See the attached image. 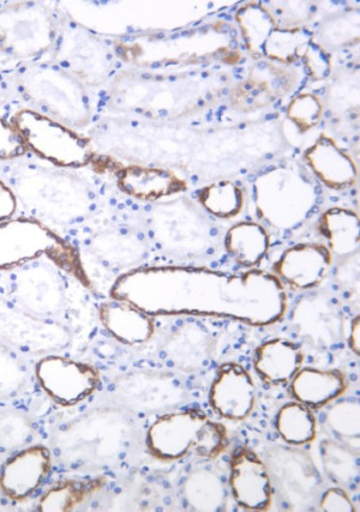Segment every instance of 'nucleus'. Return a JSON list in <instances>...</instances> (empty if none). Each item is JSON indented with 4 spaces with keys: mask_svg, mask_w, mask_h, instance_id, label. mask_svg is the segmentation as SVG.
<instances>
[{
    "mask_svg": "<svg viewBox=\"0 0 360 512\" xmlns=\"http://www.w3.org/2000/svg\"><path fill=\"white\" fill-rule=\"evenodd\" d=\"M111 298L126 301L152 317L228 318L268 327L287 311L286 288L268 271L243 273L197 267L135 268L117 277Z\"/></svg>",
    "mask_w": 360,
    "mask_h": 512,
    "instance_id": "obj_1",
    "label": "nucleus"
},
{
    "mask_svg": "<svg viewBox=\"0 0 360 512\" xmlns=\"http://www.w3.org/2000/svg\"><path fill=\"white\" fill-rule=\"evenodd\" d=\"M134 432L123 409H92L58 426L52 447L57 459L72 471L96 472L124 459Z\"/></svg>",
    "mask_w": 360,
    "mask_h": 512,
    "instance_id": "obj_2",
    "label": "nucleus"
},
{
    "mask_svg": "<svg viewBox=\"0 0 360 512\" xmlns=\"http://www.w3.org/2000/svg\"><path fill=\"white\" fill-rule=\"evenodd\" d=\"M22 98L32 110L69 128L84 129L92 119L86 86L51 62L23 65L14 76Z\"/></svg>",
    "mask_w": 360,
    "mask_h": 512,
    "instance_id": "obj_3",
    "label": "nucleus"
},
{
    "mask_svg": "<svg viewBox=\"0 0 360 512\" xmlns=\"http://www.w3.org/2000/svg\"><path fill=\"white\" fill-rule=\"evenodd\" d=\"M148 453L161 462H178L188 457L215 460L228 447L226 427L198 409L161 415L149 427Z\"/></svg>",
    "mask_w": 360,
    "mask_h": 512,
    "instance_id": "obj_4",
    "label": "nucleus"
},
{
    "mask_svg": "<svg viewBox=\"0 0 360 512\" xmlns=\"http://www.w3.org/2000/svg\"><path fill=\"white\" fill-rule=\"evenodd\" d=\"M42 257L75 277L84 287H92L80 252L45 222L34 218L0 222V271L15 270Z\"/></svg>",
    "mask_w": 360,
    "mask_h": 512,
    "instance_id": "obj_5",
    "label": "nucleus"
},
{
    "mask_svg": "<svg viewBox=\"0 0 360 512\" xmlns=\"http://www.w3.org/2000/svg\"><path fill=\"white\" fill-rule=\"evenodd\" d=\"M59 18L44 2H12L0 6V54L15 62L38 63L51 53Z\"/></svg>",
    "mask_w": 360,
    "mask_h": 512,
    "instance_id": "obj_6",
    "label": "nucleus"
},
{
    "mask_svg": "<svg viewBox=\"0 0 360 512\" xmlns=\"http://www.w3.org/2000/svg\"><path fill=\"white\" fill-rule=\"evenodd\" d=\"M316 200L314 184L297 168L275 167L255 182L258 216L276 230H292L302 224Z\"/></svg>",
    "mask_w": 360,
    "mask_h": 512,
    "instance_id": "obj_7",
    "label": "nucleus"
},
{
    "mask_svg": "<svg viewBox=\"0 0 360 512\" xmlns=\"http://www.w3.org/2000/svg\"><path fill=\"white\" fill-rule=\"evenodd\" d=\"M16 186L17 200L20 198L33 212L59 224L81 219L93 201L87 186L64 172L27 170Z\"/></svg>",
    "mask_w": 360,
    "mask_h": 512,
    "instance_id": "obj_8",
    "label": "nucleus"
},
{
    "mask_svg": "<svg viewBox=\"0 0 360 512\" xmlns=\"http://www.w3.org/2000/svg\"><path fill=\"white\" fill-rule=\"evenodd\" d=\"M11 124L20 134L27 152L60 168H81L94 159L93 142L74 129L32 108L14 114Z\"/></svg>",
    "mask_w": 360,
    "mask_h": 512,
    "instance_id": "obj_9",
    "label": "nucleus"
},
{
    "mask_svg": "<svg viewBox=\"0 0 360 512\" xmlns=\"http://www.w3.org/2000/svg\"><path fill=\"white\" fill-rule=\"evenodd\" d=\"M273 493L288 511L315 507L323 481L314 460L305 451L274 445L264 453Z\"/></svg>",
    "mask_w": 360,
    "mask_h": 512,
    "instance_id": "obj_10",
    "label": "nucleus"
},
{
    "mask_svg": "<svg viewBox=\"0 0 360 512\" xmlns=\"http://www.w3.org/2000/svg\"><path fill=\"white\" fill-rule=\"evenodd\" d=\"M110 394L117 405L132 413L171 411L185 402L188 391L171 372L134 370L114 379Z\"/></svg>",
    "mask_w": 360,
    "mask_h": 512,
    "instance_id": "obj_11",
    "label": "nucleus"
},
{
    "mask_svg": "<svg viewBox=\"0 0 360 512\" xmlns=\"http://www.w3.org/2000/svg\"><path fill=\"white\" fill-rule=\"evenodd\" d=\"M9 297L12 303L40 318L57 319L66 306L62 270L40 259L12 270Z\"/></svg>",
    "mask_w": 360,
    "mask_h": 512,
    "instance_id": "obj_12",
    "label": "nucleus"
},
{
    "mask_svg": "<svg viewBox=\"0 0 360 512\" xmlns=\"http://www.w3.org/2000/svg\"><path fill=\"white\" fill-rule=\"evenodd\" d=\"M50 62L75 76L84 86H100L110 70V54L102 42L78 24L59 18Z\"/></svg>",
    "mask_w": 360,
    "mask_h": 512,
    "instance_id": "obj_13",
    "label": "nucleus"
},
{
    "mask_svg": "<svg viewBox=\"0 0 360 512\" xmlns=\"http://www.w3.org/2000/svg\"><path fill=\"white\" fill-rule=\"evenodd\" d=\"M0 341L18 353L46 357L68 348L71 335L57 319L30 315L10 299L0 298Z\"/></svg>",
    "mask_w": 360,
    "mask_h": 512,
    "instance_id": "obj_14",
    "label": "nucleus"
},
{
    "mask_svg": "<svg viewBox=\"0 0 360 512\" xmlns=\"http://www.w3.org/2000/svg\"><path fill=\"white\" fill-rule=\"evenodd\" d=\"M36 379L54 402L72 407L87 400L99 389L101 376L95 366L50 354L35 367Z\"/></svg>",
    "mask_w": 360,
    "mask_h": 512,
    "instance_id": "obj_15",
    "label": "nucleus"
},
{
    "mask_svg": "<svg viewBox=\"0 0 360 512\" xmlns=\"http://www.w3.org/2000/svg\"><path fill=\"white\" fill-rule=\"evenodd\" d=\"M216 340L210 330L198 322L177 325L160 341L159 354L170 369L182 373L206 370L213 363Z\"/></svg>",
    "mask_w": 360,
    "mask_h": 512,
    "instance_id": "obj_16",
    "label": "nucleus"
},
{
    "mask_svg": "<svg viewBox=\"0 0 360 512\" xmlns=\"http://www.w3.org/2000/svg\"><path fill=\"white\" fill-rule=\"evenodd\" d=\"M297 334L318 348H332L344 340L345 318L333 298L324 294L306 295L292 312Z\"/></svg>",
    "mask_w": 360,
    "mask_h": 512,
    "instance_id": "obj_17",
    "label": "nucleus"
},
{
    "mask_svg": "<svg viewBox=\"0 0 360 512\" xmlns=\"http://www.w3.org/2000/svg\"><path fill=\"white\" fill-rule=\"evenodd\" d=\"M228 485L240 508L268 511L272 507L274 493L268 468L254 450L239 447L233 451Z\"/></svg>",
    "mask_w": 360,
    "mask_h": 512,
    "instance_id": "obj_18",
    "label": "nucleus"
},
{
    "mask_svg": "<svg viewBox=\"0 0 360 512\" xmlns=\"http://www.w3.org/2000/svg\"><path fill=\"white\" fill-rule=\"evenodd\" d=\"M256 384L250 372L238 363H226L216 371L209 390V405L221 418L248 419L256 405Z\"/></svg>",
    "mask_w": 360,
    "mask_h": 512,
    "instance_id": "obj_19",
    "label": "nucleus"
},
{
    "mask_svg": "<svg viewBox=\"0 0 360 512\" xmlns=\"http://www.w3.org/2000/svg\"><path fill=\"white\" fill-rule=\"evenodd\" d=\"M332 267L333 254L327 245L304 243L287 249L273 270L285 288L311 291L322 285Z\"/></svg>",
    "mask_w": 360,
    "mask_h": 512,
    "instance_id": "obj_20",
    "label": "nucleus"
},
{
    "mask_svg": "<svg viewBox=\"0 0 360 512\" xmlns=\"http://www.w3.org/2000/svg\"><path fill=\"white\" fill-rule=\"evenodd\" d=\"M52 468V453L42 445L24 448L5 463L0 490L12 501H26L45 483Z\"/></svg>",
    "mask_w": 360,
    "mask_h": 512,
    "instance_id": "obj_21",
    "label": "nucleus"
},
{
    "mask_svg": "<svg viewBox=\"0 0 360 512\" xmlns=\"http://www.w3.org/2000/svg\"><path fill=\"white\" fill-rule=\"evenodd\" d=\"M177 219L170 220L158 207L154 212L153 225L155 239L162 248L183 256H197L209 248L208 227L195 209L183 208L180 218L178 202H172Z\"/></svg>",
    "mask_w": 360,
    "mask_h": 512,
    "instance_id": "obj_22",
    "label": "nucleus"
},
{
    "mask_svg": "<svg viewBox=\"0 0 360 512\" xmlns=\"http://www.w3.org/2000/svg\"><path fill=\"white\" fill-rule=\"evenodd\" d=\"M315 177L335 191L350 189L358 179V167L351 156L326 135H322L304 155Z\"/></svg>",
    "mask_w": 360,
    "mask_h": 512,
    "instance_id": "obj_23",
    "label": "nucleus"
},
{
    "mask_svg": "<svg viewBox=\"0 0 360 512\" xmlns=\"http://www.w3.org/2000/svg\"><path fill=\"white\" fill-rule=\"evenodd\" d=\"M118 186L138 201L155 202L186 189L185 180L176 172L160 167L131 165L118 173Z\"/></svg>",
    "mask_w": 360,
    "mask_h": 512,
    "instance_id": "obj_24",
    "label": "nucleus"
},
{
    "mask_svg": "<svg viewBox=\"0 0 360 512\" xmlns=\"http://www.w3.org/2000/svg\"><path fill=\"white\" fill-rule=\"evenodd\" d=\"M99 317L107 333L126 346L143 345L154 337V317L126 301H107L100 306Z\"/></svg>",
    "mask_w": 360,
    "mask_h": 512,
    "instance_id": "obj_25",
    "label": "nucleus"
},
{
    "mask_svg": "<svg viewBox=\"0 0 360 512\" xmlns=\"http://www.w3.org/2000/svg\"><path fill=\"white\" fill-rule=\"evenodd\" d=\"M305 355L298 343L276 337L263 342L255 351L254 366L263 382L282 385L292 381L302 370Z\"/></svg>",
    "mask_w": 360,
    "mask_h": 512,
    "instance_id": "obj_26",
    "label": "nucleus"
},
{
    "mask_svg": "<svg viewBox=\"0 0 360 512\" xmlns=\"http://www.w3.org/2000/svg\"><path fill=\"white\" fill-rule=\"evenodd\" d=\"M348 387L347 377L340 370L302 369L291 381V393L297 402L311 409L328 405Z\"/></svg>",
    "mask_w": 360,
    "mask_h": 512,
    "instance_id": "obj_27",
    "label": "nucleus"
},
{
    "mask_svg": "<svg viewBox=\"0 0 360 512\" xmlns=\"http://www.w3.org/2000/svg\"><path fill=\"white\" fill-rule=\"evenodd\" d=\"M291 80L288 71L279 66H258L251 76L240 84L234 105L242 111L256 110L267 106L282 93L290 92Z\"/></svg>",
    "mask_w": 360,
    "mask_h": 512,
    "instance_id": "obj_28",
    "label": "nucleus"
},
{
    "mask_svg": "<svg viewBox=\"0 0 360 512\" xmlns=\"http://www.w3.org/2000/svg\"><path fill=\"white\" fill-rule=\"evenodd\" d=\"M89 251L106 268L129 271L141 261L144 249L141 240L119 230L104 231L90 239Z\"/></svg>",
    "mask_w": 360,
    "mask_h": 512,
    "instance_id": "obj_29",
    "label": "nucleus"
},
{
    "mask_svg": "<svg viewBox=\"0 0 360 512\" xmlns=\"http://www.w3.org/2000/svg\"><path fill=\"white\" fill-rule=\"evenodd\" d=\"M182 496L191 510L224 511L227 503V487L224 480L213 469L196 468L186 475L182 485Z\"/></svg>",
    "mask_w": 360,
    "mask_h": 512,
    "instance_id": "obj_30",
    "label": "nucleus"
},
{
    "mask_svg": "<svg viewBox=\"0 0 360 512\" xmlns=\"http://www.w3.org/2000/svg\"><path fill=\"white\" fill-rule=\"evenodd\" d=\"M318 230L333 255L348 257L359 251V216L350 209L330 208L321 216Z\"/></svg>",
    "mask_w": 360,
    "mask_h": 512,
    "instance_id": "obj_31",
    "label": "nucleus"
},
{
    "mask_svg": "<svg viewBox=\"0 0 360 512\" xmlns=\"http://www.w3.org/2000/svg\"><path fill=\"white\" fill-rule=\"evenodd\" d=\"M270 245L266 228L256 222H239L225 237V249L237 264L254 268L267 255Z\"/></svg>",
    "mask_w": 360,
    "mask_h": 512,
    "instance_id": "obj_32",
    "label": "nucleus"
},
{
    "mask_svg": "<svg viewBox=\"0 0 360 512\" xmlns=\"http://www.w3.org/2000/svg\"><path fill=\"white\" fill-rule=\"evenodd\" d=\"M106 484V477L59 481L41 497L38 510L41 512L75 511L104 489Z\"/></svg>",
    "mask_w": 360,
    "mask_h": 512,
    "instance_id": "obj_33",
    "label": "nucleus"
},
{
    "mask_svg": "<svg viewBox=\"0 0 360 512\" xmlns=\"http://www.w3.org/2000/svg\"><path fill=\"white\" fill-rule=\"evenodd\" d=\"M320 455L324 472L336 485L350 487L359 483V449L338 439H324Z\"/></svg>",
    "mask_w": 360,
    "mask_h": 512,
    "instance_id": "obj_34",
    "label": "nucleus"
},
{
    "mask_svg": "<svg viewBox=\"0 0 360 512\" xmlns=\"http://www.w3.org/2000/svg\"><path fill=\"white\" fill-rule=\"evenodd\" d=\"M276 431L282 441L300 447L315 441L317 420L314 412L300 402L287 403L280 408L275 420Z\"/></svg>",
    "mask_w": 360,
    "mask_h": 512,
    "instance_id": "obj_35",
    "label": "nucleus"
},
{
    "mask_svg": "<svg viewBox=\"0 0 360 512\" xmlns=\"http://www.w3.org/2000/svg\"><path fill=\"white\" fill-rule=\"evenodd\" d=\"M198 202L214 218L231 220L242 213L245 196L237 184L220 180L203 188L198 194Z\"/></svg>",
    "mask_w": 360,
    "mask_h": 512,
    "instance_id": "obj_36",
    "label": "nucleus"
},
{
    "mask_svg": "<svg viewBox=\"0 0 360 512\" xmlns=\"http://www.w3.org/2000/svg\"><path fill=\"white\" fill-rule=\"evenodd\" d=\"M327 429L335 439L359 449L360 402L358 399L341 400L328 409Z\"/></svg>",
    "mask_w": 360,
    "mask_h": 512,
    "instance_id": "obj_37",
    "label": "nucleus"
},
{
    "mask_svg": "<svg viewBox=\"0 0 360 512\" xmlns=\"http://www.w3.org/2000/svg\"><path fill=\"white\" fill-rule=\"evenodd\" d=\"M29 370L14 348L0 341V401L15 399L27 388Z\"/></svg>",
    "mask_w": 360,
    "mask_h": 512,
    "instance_id": "obj_38",
    "label": "nucleus"
},
{
    "mask_svg": "<svg viewBox=\"0 0 360 512\" xmlns=\"http://www.w3.org/2000/svg\"><path fill=\"white\" fill-rule=\"evenodd\" d=\"M34 426L20 411L0 412V453H16L27 448L34 438Z\"/></svg>",
    "mask_w": 360,
    "mask_h": 512,
    "instance_id": "obj_39",
    "label": "nucleus"
},
{
    "mask_svg": "<svg viewBox=\"0 0 360 512\" xmlns=\"http://www.w3.org/2000/svg\"><path fill=\"white\" fill-rule=\"evenodd\" d=\"M238 22L246 44L252 52H257L269 36L273 17L262 6L250 5L239 11Z\"/></svg>",
    "mask_w": 360,
    "mask_h": 512,
    "instance_id": "obj_40",
    "label": "nucleus"
},
{
    "mask_svg": "<svg viewBox=\"0 0 360 512\" xmlns=\"http://www.w3.org/2000/svg\"><path fill=\"white\" fill-rule=\"evenodd\" d=\"M305 35L297 30H288V32H275L269 36L267 40V54L268 57L279 60L282 64L293 62L300 56V50L306 45Z\"/></svg>",
    "mask_w": 360,
    "mask_h": 512,
    "instance_id": "obj_41",
    "label": "nucleus"
},
{
    "mask_svg": "<svg viewBox=\"0 0 360 512\" xmlns=\"http://www.w3.org/2000/svg\"><path fill=\"white\" fill-rule=\"evenodd\" d=\"M322 116V104L315 95L302 94L288 106L287 117L302 134L310 131L320 122Z\"/></svg>",
    "mask_w": 360,
    "mask_h": 512,
    "instance_id": "obj_42",
    "label": "nucleus"
},
{
    "mask_svg": "<svg viewBox=\"0 0 360 512\" xmlns=\"http://www.w3.org/2000/svg\"><path fill=\"white\" fill-rule=\"evenodd\" d=\"M27 153L20 134L14 125L0 118V160H14Z\"/></svg>",
    "mask_w": 360,
    "mask_h": 512,
    "instance_id": "obj_43",
    "label": "nucleus"
},
{
    "mask_svg": "<svg viewBox=\"0 0 360 512\" xmlns=\"http://www.w3.org/2000/svg\"><path fill=\"white\" fill-rule=\"evenodd\" d=\"M318 510L323 512H356V507L342 487H332L324 491L318 502Z\"/></svg>",
    "mask_w": 360,
    "mask_h": 512,
    "instance_id": "obj_44",
    "label": "nucleus"
},
{
    "mask_svg": "<svg viewBox=\"0 0 360 512\" xmlns=\"http://www.w3.org/2000/svg\"><path fill=\"white\" fill-rule=\"evenodd\" d=\"M17 208L18 200L15 191L0 180V222L14 219Z\"/></svg>",
    "mask_w": 360,
    "mask_h": 512,
    "instance_id": "obj_45",
    "label": "nucleus"
},
{
    "mask_svg": "<svg viewBox=\"0 0 360 512\" xmlns=\"http://www.w3.org/2000/svg\"><path fill=\"white\" fill-rule=\"evenodd\" d=\"M348 346L352 349L354 354L360 353V318L356 316L353 318L350 328V334L347 337Z\"/></svg>",
    "mask_w": 360,
    "mask_h": 512,
    "instance_id": "obj_46",
    "label": "nucleus"
},
{
    "mask_svg": "<svg viewBox=\"0 0 360 512\" xmlns=\"http://www.w3.org/2000/svg\"><path fill=\"white\" fill-rule=\"evenodd\" d=\"M10 98V83L8 78L0 72V106L8 102Z\"/></svg>",
    "mask_w": 360,
    "mask_h": 512,
    "instance_id": "obj_47",
    "label": "nucleus"
}]
</instances>
